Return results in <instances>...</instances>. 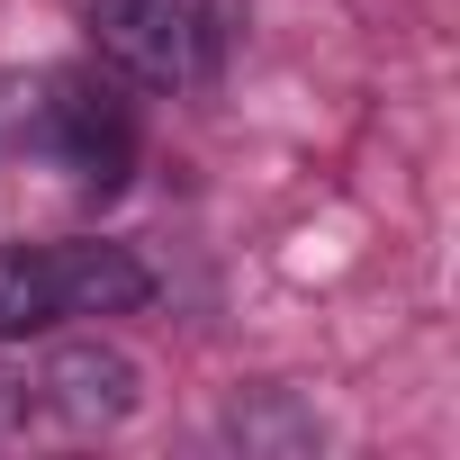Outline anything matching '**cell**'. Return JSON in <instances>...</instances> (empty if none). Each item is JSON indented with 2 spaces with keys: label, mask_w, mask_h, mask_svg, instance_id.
<instances>
[{
  "label": "cell",
  "mask_w": 460,
  "mask_h": 460,
  "mask_svg": "<svg viewBox=\"0 0 460 460\" xmlns=\"http://www.w3.org/2000/svg\"><path fill=\"white\" fill-rule=\"evenodd\" d=\"M37 145H46L82 190H118V181L136 172V145H145L127 82H118V73H91V64L46 73V91H37Z\"/></svg>",
  "instance_id": "obj_1"
},
{
  "label": "cell",
  "mask_w": 460,
  "mask_h": 460,
  "mask_svg": "<svg viewBox=\"0 0 460 460\" xmlns=\"http://www.w3.org/2000/svg\"><path fill=\"white\" fill-rule=\"evenodd\" d=\"M91 46L136 91H190L217 64V37H208L199 0H91Z\"/></svg>",
  "instance_id": "obj_2"
},
{
  "label": "cell",
  "mask_w": 460,
  "mask_h": 460,
  "mask_svg": "<svg viewBox=\"0 0 460 460\" xmlns=\"http://www.w3.org/2000/svg\"><path fill=\"white\" fill-rule=\"evenodd\" d=\"M37 406H46L55 424H73V433H109V424H127V415L145 406V370H136L118 343L73 334V343L46 352V370H37Z\"/></svg>",
  "instance_id": "obj_3"
},
{
  "label": "cell",
  "mask_w": 460,
  "mask_h": 460,
  "mask_svg": "<svg viewBox=\"0 0 460 460\" xmlns=\"http://www.w3.org/2000/svg\"><path fill=\"white\" fill-rule=\"evenodd\" d=\"M46 298H55V325L64 316H136L154 298V271L127 244L73 235V244H46Z\"/></svg>",
  "instance_id": "obj_4"
},
{
  "label": "cell",
  "mask_w": 460,
  "mask_h": 460,
  "mask_svg": "<svg viewBox=\"0 0 460 460\" xmlns=\"http://www.w3.org/2000/svg\"><path fill=\"white\" fill-rule=\"evenodd\" d=\"M55 298H46V253H0V343L46 334Z\"/></svg>",
  "instance_id": "obj_5"
},
{
  "label": "cell",
  "mask_w": 460,
  "mask_h": 460,
  "mask_svg": "<svg viewBox=\"0 0 460 460\" xmlns=\"http://www.w3.org/2000/svg\"><path fill=\"white\" fill-rule=\"evenodd\" d=\"M19 406H28V397H19V379H10V370H0V424H10Z\"/></svg>",
  "instance_id": "obj_6"
}]
</instances>
